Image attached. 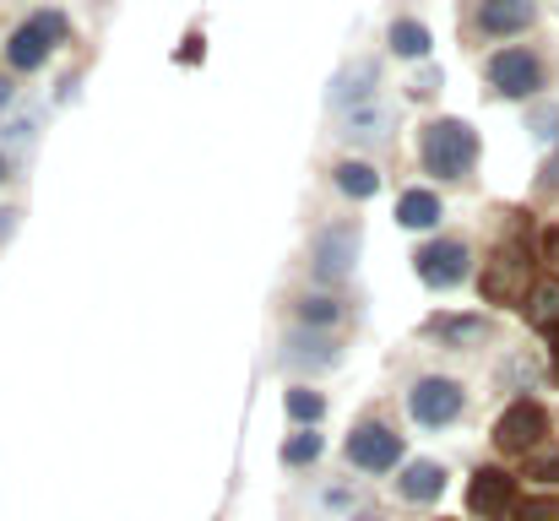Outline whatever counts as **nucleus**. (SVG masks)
Masks as SVG:
<instances>
[{
	"instance_id": "obj_1",
	"label": "nucleus",
	"mask_w": 559,
	"mask_h": 521,
	"mask_svg": "<svg viewBox=\"0 0 559 521\" xmlns=\"http://www.w3.org/2000/svg\"><path fill=\"white\" fill-rule=\"evenodd\" d=\"M418 158L440 179H462L478 164V131L467 120H429L424 137H418Z\"/></svg>"
},
{
	"instance_id": "obj_2",
	"label": "nucleus",
	"mask_w": 559,
	"mask_h": 521,
	"mask_svg": "<svg viewBox=\"0 0 559 521\" xmlns=\"http://www.w3.org/2000/svg\"><path fill=\"white\" fill-rule=\"evenodd\" d=\"M60 44H66V16H60V11H38V16H27V22L5 38V66H11V71H38Z\"/></svg>"
},
{
	"instance_id": "obj_3",
	"label": "nucleus",
	"mask_w": 559,
	"mask_h": 521,
	"mask_svg": "<svg viewBox=\"0 0 559 521\" xmlns=\"http://www.w3.org/2000/svg\"><path fill=\"white\" fill-rule=\"evenodd\" d=\"M354 256H359V217H337L326 228H316L310 239V267L321 283H343L354 272Z\"/></svg>"
},
{
	"instance_id": "obj_4",
	"label": "nucleus",
	"mask_w": 559,
	"mask_h": 521,
	"mask_svg": "<svg viewBox=\"0 0 559 521\" xmlns=\"http://www.w3.org/2000/svg\"><path fill=\"white\" fill-rule=\"evenodd\" d=\"M462 407H467V391H462V380H451V375H424V380L407 391V413H413L424 429L456 424Z\"/></svg>"
},
{
	"instance_id": "obj_5",
	"label": "nucleus",
	"mask_w": 559,
	"mask_h": 521,
	"mask_svg": "<svg viewBox=\"0 0 559 521\" xmlns=\"http://www.w3.org/2000/svg\"><path fill=\"white\" fill-rule=\"evenodd\" d=\"M413 267H418V277H424V288H456V283H467V272H473V250L462 245V239H429L418 256H413Z\"/></svg>"
},
{
	"instance_id": "obj_6",
	"label": "nucleus",
	"mask_w": 559,
	"mask_h": 521,
	"mask_svg": "<svg viewBox=\"0 0 559 521\" xmlns=\"http://www.w3.org/2000/svg\"><path fill=\"white\" fill-rule=\"evenodd\" d=\"M489 87L506 98H533L544 87V60L533 49H500L489 55Z\"/></svg>"
},
{
	"instance_id": "obj_7",
	"label": "nucleus",
	"mask_w": 559,
	"mask_h": 521,
	"mask_svg": "<svg viewBox=\"0 0 559 521\" xmlns=\"http://www.w3.org/2000/svg\"><path fill=\"white\" fill-rule=\"evenodd\" d=\"M348 462L359 467V473H391L396 462H402V435L391 429V424H359L354 435H348Z\"/></svg>"
},
{
	"instance_id": "obj_8",
	"label": "nucleus",
	"mask_w": 559,
	"mask_h": 521,
	"mask_svg": "<svg viewBox=\"0 0 559 521\" xmlns=\"http://www.w3.org/2000/svg\"><path fill=\"white\" fill-rule=\"evenodd\" d=\"M544 429H549L544 407H538V402H516V407L500 413V424H495V446H500V451H533V446L544 440Z\"/></svg>"
},
{
	"instance_id": "obj_9",
	"label": "nucleus",
	"mask_w": 559,
	"mask_h": 521,
	"mask_svg": "<svg viewBox=\"0 0 559 521\" xmlns=\"http://www.w3.org/2000/svg\"><path fill=\"white\" fill-rule=\"evenodd\" d=\"M538 22V0H478V33L516 38Z\"/></svg>"
},
{
	"instance_id": "obj_10",
	"label": "nucleus",
	"mask_w": 559,
	"mask_h": 521,
	"mask_svg": "<svg viewBox=\"0 0 559 521\" xmlns=\"http://www.w3.org/2000/svg\"><path fill=\"white\" fill-rule=\"evenodd\" d=\"M337 358H343L337 338H321V332H310V327L288 332V343H283V364H288V369H310V375H321V369H332Z\"/></svg>"
},
{
	"instance_id": "obj_11",
	"label": "nucleus",
	"mask_w": 559,
	"mask_h": 521,
	"mask_svg": "<svg viewBox=\"0 0 559 521\" xmlns=\"http://www.w3.org/2000/svg\"><path fill=\"white\" fill-rule=\"evenodd\" d=\"M424 338H435V343L451 347V353H473V347H484L495 338V327L484 316H435L424 327Z\"/></svg>"
},
{
	"instance_id": "obj_12",
	"label": "nucleus",
	"mask_w": 559,
	"mask_h": 521,
	"mask_svg": "<svg viewBox=\"0 0 559 521\" xmlns=\"http://www.w3.org/2000/svg\"><path fill=\"white\" fill-rule=\"evenodd\" d=\"M467 506H473L484 521H506L511 517V506H516V484H511L506 473L484 467V473L473 478V489H467Z\"/></svg>"
},
{
	"instance_id": "obj_13",
	"label": "nucleus",
	"mask_w": 559,
	"mask_h": 521,
	"mask_svg": "<svg viewBox=\"0 0 559 521\" xmlns=\"http://www.w3.org/2000/svg\"><path fill=\"white\" fill-rule=\"evenodd\" d=\"M396 495L413 500V506L440 500V495H445V467H440V462H407V467L396 473Z\"/></svg>"
},
{
	"instance_id": "obj_14",
	"label": "nucleus",
	"mask_w": 559,
	"mask_h": 521,
	"mask_svg": "<svg viewBox=\"0 0 559 521\" xmlns=\"http://www.w3.org/2000/svg\"><path fill=\"white\" fill-rule=\"evenodd\" d=\"M374 82H380V66L374 60H359V66H348L337 82H332V109H359V104H370L374 98Z\"/></svg>"
},
{
	"instance_id": "obj_15",
	"label": "nucleus",
	"mask_w": 559,
	"mask_h": 521,
	"mask_svg": "<svg viewBox=\"0 0 559 521\" xmlns=\"http://www.w3.org/2000/svg\"><path fill=\"white\" fill-rule=\"evenodd\" d=\"M522 277H527V267L516 261V250H500V256H495V267L484 272V299L511 305V299L522 294Z\"/></svg>"
},
{
	"instance_id": "obj_16",
	"label": "nucleus",
	"mask_w": 559,
	"mask_h": 521,
	"mask_svg": "<svg viewBox=\"0 0 559 521\" xmlns=\"http://www.w3.org/2000/svg\"><path fill=\"white\" fill-rule=\"evenodd\" d=\"M440 217H445V206H440L435 190H402L396 196V223L402 228H435Z\"/></svg>"
},
{
	"instance_id": "obj_17",
	"label": "nucleus",
	"mask_w": 559,
	"mask_h": 521,
	"mask_svg": "<svg viewBox=\"0 0 559 521\" xmlns=\"http://www.w3.org/2000/svg\"><path fill=\"white\" fill-rule=\"evenodd\" d=\"M385 131H391V109H385V104H359V109H348V131H343V137H348V142H359V147H370V142H380V137H385Z\"/></svg>"
},
{
	"instance_id": "obj_18",
	"label": "nucleus",
	"mask_w": 559,
	"mask_h": 521,
	"mask_svg": "<svg viewBox=\"0 0 559 521\" xmlns=\"http://www.w3.org/2000/svg\"><path fill=\"white\" fill-rule=\"evenodd\" d=\"M385 38H391V49H396L402 60H424V55H429V27L413 22V16H396V22L385 27Z\"/></svg>"
},
{
	"instance_id": "obj_19",
	"label": "nucleus",
	"mask_w": 559,
	"mask_h": 521,
	"mask_svg": "<svg viewBox=\"0 0 559 521\" xmlns=\"http://www.w3.org/2000/svg\"><path fill=\"white\" fill-rule=\"evenodd\" d=\"M332 179H337V190H343V196H354V201H370L374 190H380V174H374L370 164H354V158H348V164H337Z\"/></svg>"
},
{
	"instance_id": "obj_20",
	"label": "nucleus",
	"mask_w": 559,
	"mask_h": 521,
	"mask_svg": "<svg viewBox=\"0 0 559 521\" xmlns=\"http://www.w3.org/2000/svg\"><path fill=\"white\" fill-rule=\"evenodd\" d=\"M294 316H299V327H332V321H343V299H332V294H305L299 305H294Z\"/></svg>"
},
{
	"instance_id": "obj_21",
	"label": "nucleus",
	"mask_w": 559,
	"mask_h": 521,
	"mask_svg": "<svg viewBox=\"0 0 559 521\" xmlns=\"http://www.w3.org/2000/svg\"><path fill=\"white\" fill-rule=\"evenodd\" d=\"M283 407H288V418H294V424H310V429H316V424H321V413H326V396H321V391H310V386H294V391L283 396Z\"/></svg>"
},
{
	"instance_id": "obj_22",
	"label": "nucleus",
	"mask_w": 559,
	"mask_h": 521,
	"mask_svg": "<svg viewBox=\"0 0 559 521\" xmlns=\"http://www.w3.org/2000/svg\"><path fill=\"white\" fill-rule=\"evenodd\" d=\"M321 451H326V440H321L316 429H299V435L283 446V467H310V462H321Z\"/></svg>"
},
{
	"instance_id": "obj_23",
	"label": "nucleus",
	"mask_w": 559,
	"mask_h": 521,
	"mask_svg": "<svg viewBox=\"0 0 559 521\" xmlns=\"http://www.w3.org/2000/svg\"><path fill=\"white\" fill-rule=\"evenodd\" d=\"M527 126H533V137H538V142H559V109L555 104L533 109V115H527Z\"/></svg>"
},
{
	"instance_id": "obj_24",
	"label": "nucleus",
	"mask_w": 559,
	"mask_h": 521,
	"mask_svg": "<svg viewBox=\"0 0 559 521\" xmlns=\"http://www.w3.org/2000/svg\"><path fill=\"white\" fill-rule=\"evenodd\" d=\"M533 316H538V321H555V316H559V288H544V294H538Z\"/></svg>"
},
{
	"instance_id": "obj_25",
	"label": "nucleus",
	"mask_w": 559,
	"mask_h": 521,
	"mask_svg": "<svg viewBox=\"0 0 559 521\" xmlns=\"http://www.w3.org/2000/svg\"><path fill=\"white\" fill-rule=\"evenodd\" d=\"M435 87H440V71H418V76H413V87H407V93H413V98H429V93H435Z\"/></svg>"
},
{
	"instance_id": "obj_26",
	"label": "nucleus",
	"mask_w": 559,
	"mask_h": 521,
	"mask_svg": "<svg viewBox=\"0 0 559 521\" xmlns=\"http://www.w3.org/2000/svg\"><path fill=\"white\" fill-rule=\"evenodd\" d=\"M533 473H538V478H549V484H559V457H538V462H533Z\"/></svg>"
},
{
	"instance_id": "obj_27",
	"label": "nucleus",
	"mask_w": 559,
	"mask_h": 521,
	"mask_svg": "<svg viewBox=\"0 0 559 521\" xmlns=\"http://www.w3.org/2000/svg\"><path fill=\"white\" fill-rule=\"evenodd\" d=\"M11 234H16V212L5 206V212H0V239H11Z\"/></svg>"
},
{
	"instance_id": "obj_28",
	"label": "nucleus",
	"mask_w": 559,
	"mask_h": 521,
	"mask_svg": "<svg viewBox=\"0 0 559 521\" xmlns=\"http://www.w3.org/2000/svg\"><path fill=\"white\" fill-rule=\"evenodd\" d=\"M544 190H559V158H549V169H544Z\"/></svg>"
},
{
	"instance_id": "obj_29",
	"label": "nucleus",
	"mask_w": 559,
	"mask_h": 521,
	"mask_svg": "<svg viewBox=\"0 0 559 521\" xmlns=\"http://www.w3.org/2000/svg\"><path fill=\"white\" fill-rule=\"evenodd\" d=\"M11 98H16V87H11V82L0 76V104H11Z\"/></svg>"
},
{
	"instance_id": "obj_30",
	"label": "nucleus",
	"mask_w": 559,
	"mask_h": 521,
	"mask_svg": "<svg viewBox=\"0 0 559 521\" xmlns=\"http://www.w3.org/2000/svg\"><path fill=\"white\" fill-rule=\"evenodd\" d=\"M549 250H555V256H559V234H555V239H549Z\"/></svg>"
},
{
	"instance_id": "obj_31",
	"label": "nucleus",
	"mask_w": 559,
	"mask_h": 521,
	"mask_svg": "<svg viewBox=\"0 0 559 521\" xmlns=\"http://www.w3.org/2000/svg\"><path fill=\"white\" fill-rule=\"evenodd\" d=\"M0 179H5V164H0Z\"/></svg>"
},
{
	"instance_id": "obj_32",
	"label": "nucleus",
	"mask_w": 559,
	"mask_h": 521,
	"mask_svg": "<svg viewBox=\"0 0 559 521\" xmlns=\"http://www.w3.org/2000/svg\"><path fill=\"white\" fill-rule=\"evenodd\" d=\"M359 521H374V517H359Z\"/></svg>"
}]
</instances>
